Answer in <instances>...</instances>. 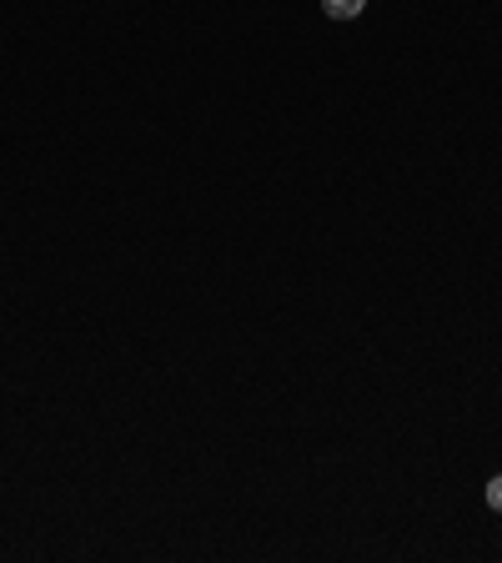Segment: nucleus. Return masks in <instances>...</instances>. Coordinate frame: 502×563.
Masks as SVG:
<instances>
[{"mask_svg": "<svg viewBox=\"0 0 502 563\" xmlns=\"http://www.w3.org/2000/svg\"><path fill=\"white\" fill-rule=\"evenodd\" d=\"M322 11H327L332 21H357V15L367 11V0H322Z\"/></svg>", "mask_w": 502, "mask_h": 563, "instance_id": "1", "label": "nucleus"}, {"mask_svg": "<svg viewBox=\"0 0 502 563\" xmlns=\"http://www.w3.org/2000/svg\"><path fill=\"white\" fill-rule=\"evenodd\" d=\"M488 504H492V508H498V514H502V473H498V478L488 483Z\"/></svg>", "mask_w": 502, "mask_h": 563, "instance_id": "2", "label": "nucleus"}]
</instances>
